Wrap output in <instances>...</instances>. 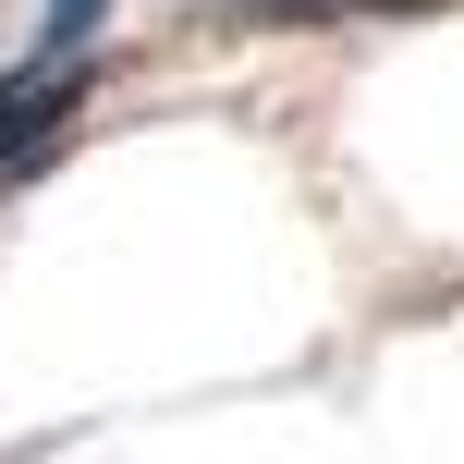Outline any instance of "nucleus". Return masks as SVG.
Here are the masks:
<instances>
[{
    "instance_id": "obj_1",
    "label": "nucleus",
    "mask_w": 464,
    "mask_h": 464,
    "mask_svg": "<svg viewBox=\"0 0 464 464\" xmlns=\"http://www.w3.org/2000/svg\"><path fill=\"white\" fill-rule=\"evenodd\" d=\"M86 86H98V49H73V37H37L0 73V184H24V171L62 147V122L86 111Z\"/></svg>"
},
{
    "instance_id": "obj_2",
    "label": "nucleus",
    "mask_w": 464,
    "mask_h": 464,
    "mask_svg": "<svg viewBox=\"0 0 464 464\" xmlns=\"http://www.w3.org/2000/svg\"><path fill=\"white\" fill-rule=\"evenodd\" d=\"M354 13H428V0H232L220 24H354Z\"/></svg>"
}]
</instances>
